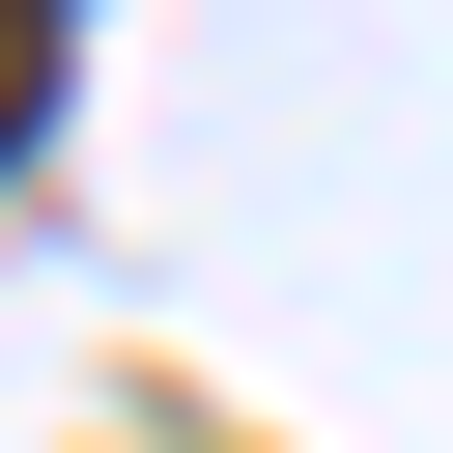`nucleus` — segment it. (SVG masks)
Listing matches in <instances>:
<instances>
[{"label": "nucleus", "mask_w": 453, "mask_h": 453, "mask_svg": "<svg viewBox=\"0 0 453 453\" xmlns=\"http://www.w3.org/2000/svg\"><path fill=\"white\" fill-rule=\"evenodd\" d=\"M28 85H57V0H0V142H28Z\"/></svg>", "instance_id": "nucleus-1"}]
</instances>
